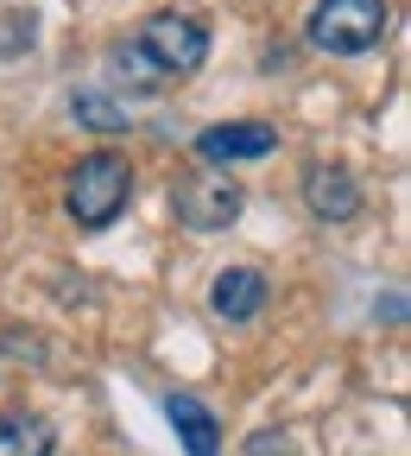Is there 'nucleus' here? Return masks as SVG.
Masks as SVG:
<instances>
[{
    "instance_id": "9",
    "label": "nucleus",
    "mask_w": 411,
    "mask_h": 456,
    "mask_svg": "<svg viewBox=\"0 0 411 456\" xmlns=\"http://www.w3.org/2000/svg\"><path fill=\"white\" fill-rule=\"evenodd\" d=\"M0 456H51V425L32 412H0Z\"/></svg>"
},
{
    "instance_id": "2",
    "label": "nucleus",
    "mask_w": 411,
    "mask_h": 456,
    "mask_svg": "<svg viewBox=\"0 0 411 456\" xmlns=\"http://www.w3.org/2000/svg\"><path fill=\"white\" fill-rule=\"evenodd\" d=\"M386 38V0H317L310 45L329 57H361Z\"/></svg>"
},
{
    "instance_id": "12",
    "label": "nucleus",
    "mask_w": 411,
    "mask_h": 456,
    "mask_svg": "<svg viewBox=\"0 0 411 456\" xmlns=\"http://www.w3.org/2000/svg\"><path fill=\"white\" fill-rule=\"evenodd\" d=\"M114 64L127 70V83H133V89H158V83H165V77L146 64V51H140V45H121V51H114Z\"/></svg>"
},
{
    "instance_id": "5",
    "label": "nucleus",
    "mask_w": 411,
    "mask_h": 456,
    "mask_svg": "<svg viewBox=\"0 0 411 456\" xmlns=\"http://www.w3.org/2000/svg\"><path fill=\"white\" fill-rule=\"evenodd\" d=\"M272 146H278V127H266V121H222V127H203V140H197V152H203L209 165L266 159Z\"/></svg>"
},
{
    "instance_id": "6",
    "label": "nucleus",
    "mask_w": 411,
    "mask_h": 456,
    "mask_svg": "<svg viewBox=\"0 0 411 456\" xmlns=\"http://www.w3.org/2000/svg\"><path fill=\"white\" fill-rule=\"evenodd\" d=\"M304 203H310V216H323V222H355V216H361V184L348 178L342 165H317L310 178H304Z\"/></svg>"
},
{
    "instance_id": "11",
    "label": "nucleus",
    "mask_w": 411,
    "mask_h": 456,
    "mask_svg": "<svg viewBox=\"0 0 411 456\" xmlns=\"http://www.w3.org/2000/svg\"><path fill=\"white\" fill-rule=\"evenodd\" d=\"M32 38H38V20L32 13H0V57L32 51Z\"/></svg>"
},
{
    "instance_id": "8",
    "label": "nucleus",
    "mask_w": 411,
    "mask_h": 456,
    "mask_svg": "<svg viewBox=\"0 0 411 456\" xmlns=\"http://www.w3.org/2000/svg\"><path fill=\"white\" fill-rule=\"evenodd\" d=\"M165 412H171V425H178V437H184L190 456H222V425H215V412L203 406V399L171 393V399H165Z\"/></svg>"
},
{
    "instance_id": "1",
    "label": "nucleus",
    "mask_w": 411,
    "mask_h": 456,
    "mask_svg": "<svg viewBox=\"0 0 411 456\" xmlns=\"http://www.w3.org/2000/svg\"><path fill=\"white\" fill-rule=\"evenodd\" d=\"M127 197H133V165H127L121 152H89V159H77L70 191H64L77 228H108L114 216L127 209Z\"/></svg>"
},
{
    "instance_id": "10",
    "label": "nucleus",
    "mask_w": 411,
    "mask_h": 456,
    "mask_svg": "<svg viewBox=\"0 0 411 456\" xmlns=\"http://www.w3.org/2000/svg\"><path fill=\"white\" fill-rule=\"evenodd\" d=\"M77 121H89L95 134H127V114L114 108L108 95H77Z\"/></svg>"
},
{
    "instance_id": "7",
    "label": "nucleus",
    "mask_w": 411,
    "mask_h": 456,
    "mask_svg": "<svg viewBox=\"0 0 411 456\" xmlns=\"http://www.w3.org/2000/svg\"><path fill=\"white\" fill-rule=\"evenodd\" d=\"M209 305H215V317H228V323H247V317H260V305H266V279H260L254 266H228V273H215V285H209Z\"/></svg>"
},
{
    "instance_id": "4",
    "label": "nucleus",
    "mask_w": 411,
    "mask_h": 456,
    "mask_svg": "<svg viewBox=\"0 0 411 456\" xmlns=\"http://www.w3.org/2000/svg\"><path fill=\"white\" fill-rule=\"evenodd\" d=\"M241 216V184L234 178H184L178 184V222L190 235H215Z\"/></svg>"
},
{
    "instance_id": "3",
    "label": "nucleus",
    "mask_w": 411,
    "mask_h": 456,
    "mask_svg": "<svg viewBox=\"0 0 411 456\" xmlns=\"http://www.w3.org/2000/svg\"><path fill=\"white\" fill-rule=\"evenodd\" d=\"M140 51H146V64L158 77H190V70H203V57H209V32L190 13H152L140 26Z\"/></svg>"
}]
</instances>
